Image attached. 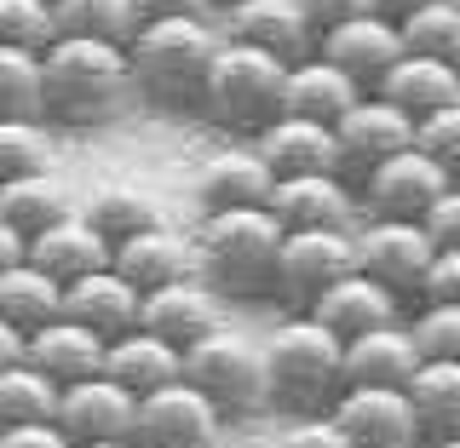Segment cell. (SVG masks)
Masks as SVG:
<instances>
[{
    "label": "cell",
    "mask_w": 460,
    "mask_h": 448,
    "mask_svg": "<svg viewBox=\"0 0 460 448\" xmlns=\"http://www.w3.org/2000/svg\"><path fill=\"white\" fill-rule=\"evenodd\" d=\"M47 121L52 127H104L138 98L133 52L93 35H58L47 52Z\"/></svg>",
    "instance_id": "cell-1"
},
{
    "label": "cell",
    "mask_w": 460,
    "mask_h": 448,
    "mask_svg": "<svg viewBox=\"0 0 460 448\" xmlns=\"http://www.w3.org/2000/svg\"><path fill=\"white\" fill-rule=\"evenodd\" d=\"M196 270L219 299H277V265L288 230L270 207H225L196 219Z\"/></svg>",
    "instance_id": "cell-2"
},
{
    "label": "cell",
    "mask_w": 460,
    "mask_h": 448,
    "mask_svg": "<svg viewBox=\"0 0 460 448\" xmlns=\"http://www.w3.org/2000/svg\"><path fill=\"white\" fill-rule=\"evenodd\" d=\"M225 47V23L213 18H150L133 35V81L155 110H201L213 57Z\"/></svg>",
    "instance_id": "cell-3"
},
{
    "label": "cell",
    "mask_w": 460,
    "mask_h": 448,
    "mask_svg": "<svg viewBox=\"0 0 460 448\" xmlns=\"http://www.w3.org/2000/svg\"><path fill=\"white\" fill-rule=\"evenodd\" d=\"M265 368H270V402L288 414H328L345 397V339L323 328L311 311H294L277 334L265 339Z\"/></svg>",
    "instance_id": "cell-4"
},
{
    "label": "cell",
    "mask_w": 460,
    "mask_h": 448,
    "mask_svg": "<svg viewBox=\"0 0 460 448\" xmlns=\"http://www.w3.org/2000/svg\"><path fill=\"white\" fill-rule=\"evenodd\" d=\"M282 110H288V57L225 35L219 57H213V75H208V92H201V115L219 133L259 138Z\"/></svg>",
    "instance_id": "cell-5"
},
{
    "label": "cell",
    "mask_w": 460,
    "mask_h": 448,
    "mask_svg": "<svg viewBox=\"0 0 460 448\" xmlns=\"http://www.w3.org/2000/svg\"><path fill=\"white\" fill-rule=\"evenodd\" d=\"M184 380L196 385L225 420L270 408V368H265V345L242 339L236 328H213L208 339H196L184 351Z\"/></svg>",
    "instance_id": "cell-6"
},
{
    "label": "cell",
    "mask_w": 460,
    "mask_h": 448,
    "mask_svg": "<svg viewBox=\"0 0 460 448\" xmlns=\"http://www.w3.org/2000/svg\"><path fill=\"white\" fill-rule=\"evenodd\" d=\"M351 270H357V224L351 230H288L282 265H277V299L288 311H311Z\"/></svg>",
    "instance_id": "cell-7"
},
{
    "label": "cell",
    "mask_w": 460,
    "mask_h": 448,
    "mask_svg": "<svg viewBox=\"0 0 460 448\" xmlns=\"http://www.w3.org/2000/svg\"><path fill=\"white\" fill-rule=\"evenodd\" d=\"M438 259L426 219H363L357 224V270L385 282L397 299H420L426 270Z\"/></svg>",
    "instance_id": "cell-8"
},
{
    "label": "cell",
    "mask_w": 460,
    "mask_h": 448,
    "mask_svg": "<svg viewBox=\"0 0 460 448\" xmlns=\"http://www.w3.org/2000/svg\"><path fill=\"white\" fill-rule=\"evenodd\" d=\"M449 172H443L420 144H409V150H397L392 162L368 167L363 172V219H426L431 207H438V196L449 190Z\"/></svg>",
    "instance_id": "cell-9"
},
{
    "label": "cell",
    "mask_w": 460,
    "mask_h": 448,
    "mask_svg": "<svg viewBox=\"0 0 460 448\" xmlns=\"http://www.w3.org/2000/svg\"><path fill=\"white\" fill-rule=\"evenodd\" d=\"M219 437H225V414L190 380H172L162 391L138 397L133 448H219Z\"/></svg>",
    "instance_id": "cell-10"
},
{
    "label": "cell",
    "mask_w": 460,
    "mask_h": 448,
    "mask_svg": "<svg viewBox=\"0 0 460 448\" xmlns=\"http://www.w3.org/2000/svg\"><path fill=\"white\" fill-rule=\"evenodd\" d=\"M328 414L351 437V448H426V426L402 385H345Z\"/></svg>",
    "instance_id": "cell-11"
},
{
    "label": "cell",
    "mask_w": 460,
    "mask_h": 448,
    "mask_svg": "<svg viewBox=\"0 0 460 448\" xmlns=\"http://www.w3.org/2000/svg\"><path fill=\"white\" fill-rule=\"evenodd\" d=\"M414 127H420V121H414L402 104H392L385 92H363L351 104V115L334 127V133H340V167L363 179L368 167H380V162H392L397 150H409Z\"/></svg>",
    "instance_id": "cell-12"
},
{
    "label": "cell",
    "mask_w": 460,
    "mask_h": 448,
    "mask_svg": "<svg viewBox=\"0 0 460 448\" xmlns=\"http://www.w3.org/2000/svg\"><path fill=\"white\" fill-rule=\"evenodd\" d=\"M282 219V230H351L363 224V201L345 184V172H294V179H277V190L265 201Z\"/></svg>",
    "instance_id": "cell-13"
},
{
    "label": "cell",
    "mask_w": 460,
    "mask_h": 448,
    "mask_svg": "<svg viewBox=\"0 0 460 448\" xmlns=\"http://www.w3.org/2000/svg\"><path fill=\"white\" fill-rule=\"evenodd\" d=\"M58 426L69 431V443H110V437H133L138 426V397L127 385H115L110 373L75 380L58 391Z\"/></svg>",
    "instance_id": "cell-14"
},
{
    "label": "cell",
    "mask_w": 460,
    "mask_h": 448,
    "mask_svg": "<svg viewBox=\"0 0 460 448\" xmlns=\"http://www.w3.org/2000/svg\"><path fill=\"white\" fill-rule=\"evenodd\" d=\"M225 35L248 40L259 52H277L288 64L316 52V23L299 0H225Z\"/></svg>",
    "instance_id": "cell-15"
},
{
    "label": "cell",
    "mask_w": 460,
    "mask_h": 448,
    "mask_svg": "<svg viewBox=\"0 0 460 448\" xmlns=\"http://www.w3.org/2000/svg\"><path fill=\"white\" fill-rule=\"evenodd\" d=\"M316 52L334 57L340 69H351V75L374 92V86H380V81L397 69V57L409 52V35H402V23L385 18V12H363V18L328 29V35L316 40Z\"/></svg>",
    "instance_id": "cell-16"
},
{
    "label": "cell",
    "mask_w": 460,
    "mask_h": 448,
    "mask_svg": "<svg viewBox=\"0 0 460 448\" xmlns=\"http://www.w3.org/2000/svg\"><path fill=\"white\" fill-rule=\"evenodd\" d=\"M110 265L121 270L138 294H155V287H167V282L201 277V270H196V236L172 230L167 219L150 224V230H138V236H127V242H115Z\"/></svg>",
    "instance_id": "cell-17"
},
{
    "label": "cell",
    "mask_w": 460,
    "mask_h": 448,
    "mask_svg": "<svg viewBox=\"0 0 460 448\" xmlns=\"http://www.w3.org/2000/svg\"><path fill=\"white\" fill-rule=\"evenodd\" d=\"M138 328H150V334H162L167 345L190 351L196 339H208L213 328H219V287L201 282V277H184V282L155 287V294H144Z\"/></svg>",
    "instance_id": "cell-18"
},
{
    "label": "cell",
    "mask_w": 460,
    "mask_h": 448,
    "mask_svg": "<svg viewBox=\"0 0 460 448\" xmlns=\"http://www.w3.org/2000/svg\"><path fill=\"white\" fill-rule=\"evenodd\" d=\"M253 150L270 162L277 179H294V172H345L340 167V133L328 121H311V115H277L265 133L253 138Z\"/></svg>",
    "instance_id": "cell-19"
},
{
    "label": "cell",
    "mask_w": 460,
    "mask_h": 448,
    "mask_svg": "<svg viewBox=\"0 0 460 448\" xmlns=\"http://www.w3.org/2000/svg\"><path fill=\"white\" fill-rule=\"evenodd\" d=\"M29 259H35L47 277H58V282H81V277H93V270H104L110 259H115V248H110V236L98 230L86 213L75 207V213H64L58 224H47L40 236H29Z\"/></svg>",
    "instance_id": "cell-20"
},
{
    "label": "cell",
    "mask_w": 460,
    "mask_h": 448,
    "mask_svg": "<svg viewBox=\"0 0 460 448\" xmlns=\"http://www.w3.org/2000/svg\"><path fill=\"white\" fill-rule=\"evenodd\" d=\"M64 316H75L81 328H93V334H104V339H121V334L138 328L144 294L115 265H104V270H93V277L64 287Z\"/></svg>",
    "instance_id": "cell-21"
},
{
    "label": "cell",
    "mask_w": 460,
    "mask_h": 448,
    "mask_svg": "<svg viewBox=\"0 0 460 448\" xmlns=\"http://www.w3.org/2000/svg\"><path fill=\"white\" fill-rule=\"evenodd\" d=\"M420 363H426V351L414 339V328H402V322H385V328L345 339V380L351 385H402L409 391Z\"/></svg>",
    "instance_id": "cell-22"
},
{
    "label": "cell",
    "mask_w": 460,
    "mask_h": 448,
    "mask_svg": "<svg viewBox=\"0 0 460 448\" xmlns=\"http://www.w3.org/2000/svg\"><path fill=\"white\" fill-rule=\"evenodd\" d=\"M104 351H110L104 334L81 328L75 316H58V322H47V328H35V334H29L23 363L40 368L52 385H75V380H93V373H104Z\"/></svg>",
    "instance_id": "cell-23"
},
{
    "label": "cell",
    "mask_w": 460,
    "mask_h": 448,
    "mask_svg": "<svg viewBox=\"0 0 460 448\" xmlns=\"http://www.w3.org/2000/svg\"><path fill=\"white\" fill-rule=\"evenodd\" d=\"M277 190V172L259 150H219L208 155L196 172V201L201 213H225V207H265Z\"/></svg>",
    "instance_id": "cell-24"
},
{
    "label": "cell",
    "mask_w": 460,
    "mask_h": 448,
    "mask_svg": "<svg viewBox=\"0 0 460 448\" xmlns=\"http://www.w3.org/2000/svg\"><path fill=\"white\" fill-rule=\"evenodd\" d=\"M363 92L368 86L323 52H305L299 64H288V115H311V121L340 127Z\"/></svg>",
    "instance_id": "cell-25"
},
{
    "label": "cell",
    "mask_w": 460,
    "mask_h": 448,
    "mask_svg": "<svg viewBox=\"0 0 460 448\" xmlns=\"http://www.w3.org/2000/svg\"><path fill=\"white\" fill-rule=\"evenodd\" d=\"M104 373H110L115 385H127L133 397H150V391H162V385L184 380V351H179V345H167L162 334H150V328H133V334L110 339Z\"/></svg>",
    "instance_id": "cell-26"
},
{
    "label": "cell",
    "mask_w": 460,
    "mask_h": 448,
    "mask_svg": "<svg viewBox=\"0 0 460 448\" xmlns=\"http://www.w3.org/2000/svg\"><path fill=\"white\" fill-rule=\"evenodd\" d=\"M311 316L323 328H334L340 339H357V334H368V328L397 322V294L385 282H374L368 270H351L345 282H334L323 299H316Z\"/></svg>",
    "instance_id": "cell-27"
},
{
    "label": "cell",
    "mask_w": 460,
    "mask_h": 448,
    "mask_svg": "<svg viewBox=\"0 0 460 448\" xmlns=\"http://www.w3.org/2000/svg\"><path fill=\"white\" fill-rule=\"evenodd\" d=\"M374 92H385L392 104L409 110L414 121H426L431 110L460 104V64H449V57H426V52H402L397 69L374 86Z\"/></svg>",
    "instance_id": "cell-28"
},
{
    "label": "cell",
    "mask_w": 460,
    "mask_h": 448,
    "mask_svg": "<svg viewBox=\"0 0 460 448\" xmlns=\"http://www.w3.org/2000/svg\"><path fill=\"white\" fill-rule=\"evenodd\" d=\"M64 316V282L47 277V270L35 265V259H23V265L0 270V322L23 328V334H35V328H47Z\"/></svg>",
    "instance_id": "cell-29"
},
{
    "label": "cell",
    "mask_w": 460,
    "mask_h": 448,
    "mask_svg": "<svg viewBox=\"0 0 460 448\" xmlns=\"http://www.w3.org/2000/svg\"><path fill=\"white\" fill-rule=\"evenodd\" d=\"M81 213L110 236V248H115V242H127V236H138V230H150V224H162V201L144 190V184H133V179L98 184V190L86 196Z\"/></svg>",
    "instance_id": "cell-30"
},
{
    "label": "cell",
    "mask_w": 460,
    "mask_h": 448,
    "mask_svg": "<svg viewBox=\"0 0 460 448\" xmlns=\"http://www.w3.org/2000/svg\"><path fill=\"white\" fill-rule=\"evenodd\" d=\"M64 213H75V201H69V190L58 184V172H29V179H12L0 184V219H6L12 230H23V236H40L47 224H58Z\"/></svg>",
    "instance_id": "cell-31"
},
{
    "label": "cell",
    "mask_w": 460,
    "mask_h": 448,
    "mask_svg": "<svg viewBox=\"0 0 460 448\" xmlns=\"http://www.w3.org/2000/svg\"><path fill=\"white\" fill-rule=\"evenodd\" d=\"M409 397H414V414H420V426H426V443L431 437H460V363L426 356L420 373H414V385H409Z\"/></svg>",
    "instance_id": "cell-32"
},
{
    "label": "cell",
    "mask_w": 460,
    "mask_h": 448,
    "mask_svg": "<svg viewBox=\"0 0 460 448\" xmlns=\"http://www.w3.org/2000/svg\"><path fill=\"white\" fill-rule=\"evenodd\" d=\"M58 391L40 368H6L0 373V431H18V426H40V420H58Z\"/></svg>",
    "instance_id": "cell-33"
},
{
    "label": "cell",
    "mask_w": 460,
    "mask_h": 448,
    "mask_svg": "<svg viewBox=\"0 0 460 448\" xmlns=\"http://www.w3.org/2000/svg\"><path fill=\"white\" fill-rule=\"evenodd\" d=\"M58 23H64V35L133 47V35L144 29V12H138V0H58Z\"/></svg>",
    "instance_id": "cell-34"
},
{
    "label": "cell",
    "mask_w": 460,
    "mask_h": 448,
    "mask_svg": "<svg viewBox=\"0 0 460 448\" xmlns=\"http://www.w3.org/2000/svg\"><path fill=\"white\" fill-rule=\"evenodd\" d=\"M0 115L47 121V64H40V52L0 47Z\"/></svg>",
    "instance_id": "cell-35"
},
{
    "label": "cell",
    "mask_w": 460,
    "mask_h": 448,
    "mask_svg": "<svg viewBox=\"0 0 460 448\" xmlns=\"http://www.w3.org/2000/svg\"><path fill=\"white\" fill-rule=\"evenodd\" d=\"M52 167V121H29V115H0V184L29 179V172Z\"/></svg>",
    "instance_id": "cell-36"
},
{
    "label": "cell",
    "mask_w": 460,
    "mask_h": 448,
    "mask_svg": "<svg viewBox=\"0 0 460 448\" xmlns=\"http://www.w3.org/2000/svg\"><path fill=\"white\" fill-rule=\"evenodd\" d=\"M402 35H409V52L460 64V0H426L420 12L402 18Z\"/></svg>",
    "instance_id": "cell-37"
},
{
    "label": "cell",
    "mask_w": 460,
    "mask_h": 448,
    "mask_svg": "<svg viewBox=\"0 0 460 448\" xmlns=\"http://www.w3.org/2000/svg\"><path fill=\"white\" fill-rule=\"evenodd\" d=\"M64 35L58 23V0H0V47L47 52Z\"/></svg>",
    "instance_id": "cell-38"
},
{
    "label": "cell",
    "mask_w": 460,
    "mask_h": 448,
    "mask_svg": "<svg viewBox=\"0 0 460 448\" xmlns=\"http://www.w3.org/2000/svg\"><path fill=\"white\" fill-rule=\"evenodd\" d=\"M414 339H420L426 356H449L460 363V305L455 299H420V311H414Z\"/></svg>",
    "instance_id": "cell-39"
},
{
    "label": "cell",
    "mask_w": 460,
    "mask_h": 448,
    "mask_svg": "<svg viewBox=\"0 0 460 448\" xmlns=\"http://www.w3.org/2000/svg\"><path fill=\"white\" fill-rule=\"evenodd\" d=\"M414 144L438 162L449 179L460 184V104H449V110H431L420 127H414Z\"/></svg>",
    "instance_id": "cell-40"
},
{
    "label": "cell",
    "mask_w": 460,
    "mask_h": 448,
    "mask_svg": "<svg viewBox=\"0 0 460 448\" xmlns=\"http://www.w3.org/2000/svg\"><path fill=\"white\" fill-rule=\"evenodd\" d=\"M277 448H351V437L334 426V414H305L277 437Z\"/></svg>",
    "instance_id": "cell-41"
},
{
    "label": "cell",
    "mask_w": 460,
    "mask_h": 448,
    "mask_svg": "<svg viewBox=\"0 0 460 448\" xmlns=\"http://www.w3.org/2000/svg\"><path fill=\"white\" fill-rule=\"evenodd\" d=\"M420 299H455V305H460V248H438Z\"/></svg>",
    "instance_id": "cell-42"
},
{
    "label": "cell",
    "mask_w": 460,
    "mask_h": 448,
    "mask_svg": "<svg viewBox=\"0 0 460 448\" xmlns=\"http://www.w3.org/2000/svg\"><path fill=\"white\" fill-rule=\"evenodd\" d=\"M299 6L311 12V23H316V40H323L328 29H340V23L363 18V12H380L374 0H299Z\"/></svg>",
    "instance_id": "cell-43"
},
{
    "label": "cell",
    "mask_w": 460,
    "mask_h": 448,
    "mask_svg": "<svg viewBox=\"0 0 460 448\" xmlns=\"http://www.w3.org/2000/svg\"><path fill=\"white\" fill-rule=\"evenodd\" d=\"M426 230L438 248H460V184H449V190L438 196V207L426 213Z\"/></svg>",
    "instance_id": "cell-44"
},
{
    "label": "cell",
    "mask_w": 460,
    "mask_h": 448,
    "mask_svg": "<svg viewBox=\"0 0 460 448\" xmlns=\"http://www.w3.org/2000/svg\"><path fill=\"white\" fill-rule=\"evenodd\" d=\"M0 448H75L69 431L58 420H40V426H18V431H0Z\"/></svg>",
    "instance_id": "cell-45"
},
{
    "label": "cell",
    "mask_w": 460,
    "mask_h": 448,
    "mask_svg": "<svg viewBox=\"0 0 460 448\" xmlns=\"http://www.w3.org/2000/svg\"><path fill=\"white\" fill-rule=\"evenodd\" d=\"M144 23L150 18H213V12H225V0H138Z\"/></svg>",
    "instance_id": "cell-46"
},
{
    "label": "cell",
    "mask_w": 460,
    "mask_h": 448,
    "mask_svg": "<svg viewBox=\"0 0 460 448\" xmlns=\"http://www.w3.org/2000/svg\"><path fill=\"white\" fill-rule=\"evenodd\" d=\"M23 351H29V334H23V328H12V322H0V373L18 368Z\"/></svg>",
    "instance_id": "cell-47"
},
{
    "label": "cell",
    "mask_w": 460,
    "mask_h": 448,
    "mask_svg": "<svg viewBox=\"0 0 460 448\" xmlns=\"http://www.w3.org/2000/svg\"><path fill=\"white\" fill-rule=\"evenodd\" d=\"M23 259H29V236H23V230H12L6 219H0V270L23 265Z\"/></svg>",
    "instance_id": "cell-48"
},
{
    "label": "cell",
    "mask_w": 460,
    "mask_h": 448,
    "mask_svg": "<svg viewBox=\"0 0 460 448\" xmlns=\"http://www.w3.org/2000/svg\"><path fill=\"white\" fill-rule=\"evenodd\" d=\"M374 6H380L385 18H397V23H402V18H409V12H420L426 0H374Z\"/></svg>",
    "instance_id": "cell-49"
},
{
    "label": "cell",
    "mask_w": 460,
    "mask_h": 448,
    "mask_svg": "<svg viewBox=\"0 0 460 448\" xmlns=\"http://www.w3.org/2000/svg\"><path fill=\"white\" fill-rule=\"evenodd\" d=\"M75 448H133V437H110V443H75Z\"/></svg>",
    "instance_id": "cell-50"
},
{
    "label": "cell",
    "mask_w": 460,
    "mask_h": 448,
    "mask_svg": "<svg viewBox=\"0 0 460 448\" xmlns=\"http://www.w3.org/2000/svg\"><path fill=\"white\" fill-rule=\"evenodd\" d=\"M426 448H460V437H431Z\"/></svg>",
    "instance_id": "cell-51"
}]
</instances>
